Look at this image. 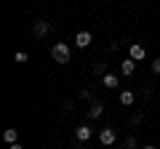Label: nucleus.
Here are the masks:
<instances>
[{"label": "nucleus", "instance_id": "obj_1", "mask_svg": "<svg viewBox=\"0 0 160 149\" xmlns=\"http://www.w3.org/2000/svg\"><path fill=\"white\" fill-rule=\"evenodd\" d=\"M51 56H53V61H59V64H69L72 51H69L67 43H53L51 46Z\"/></svg>", "mask_w": 160, "mask_h": 149}, {"label": "nucleus", "instance_id": "obj_2", "mask_svg": "<svg viewBox=\"0 0 160 149\" xmlns=\"http://www.w3.org/2000/svg\"><path fill=\"white\" fill-rule=\"evenodd\" d=\"M128 59H133V61H144V59H147V48H144L142 43H131V46H128Z\"/></svg>", "mask_w": 160, "mask_h": 149}, {"label": "nucleus", "instance_id": "obj_3", "mask_svg": "<svg viewBox=\"0 0 160 149\" xmlns=\"http://www.w3.org/2000/svg\"><path fill=\"white\" fill-rule=\"evenodd\" d=\"M32 32H35V37H48V32H51V22L38 19V22H35V27H32Z\"/></svg>", "mask_w": 160, "mask_h": 149}, {"label": "nucleus", "instance_id": "obj_4", "mask_svg": "<svg viewBox=\"0 0 160 149\" xmlns=\"http://www.w3.org/2000/svg\"><path fill=\"white\" fill-rule=\"evenodd\" d=\"M99 141H102L104 147H112V144L118 141V133H115L112 128H102V131H99Z\"/></svg>", "mask_w": 160, "mask_h": 149}, {"label": "nucleus", "instance_id": "obj_5", "mask_svg": "<svg viewBox=\"0 0 160 149\" xmlns=\"http://www.w3.org/2000/svg\"><path fill=\"white\" fill-rule=\"evenodd\" d=\"M91 40H93L91 32H86V29H80V32L75 35V46H78V48H88V46H91Z\"/></svg>", "mask_w": 160, "mask_h": 149}, {"label": "nucleus", "instance_id": "obj_6", "mask_svg": "<svg viewBox=\"0 0 160 149\" xmlns=\"http://www.w3.org/2000/svg\"><path fill=\"white\" fill-rule=\"evenodd\" d=\"M93 136V131L88 125H80V128H75V138H78V141H88V138Z\"/></svg>", "mask_w": 160, "mask_h": 149}, {"label": "nucleus", "instance_id": "obj_7", "mask_svg": "<svg viewBox=\"0 0 160 149\" xmlns=\"http://www.w3.org/2000/svg\"><path fill=\"white\" fill-rule=\"evenodd\" d=\"M102 85L104 88H118L120 85V77H118V74H104V77H102Z\"/></svg>", "mask_w": 160, "mask_h": 149}, {"label": "nucleus", "instance_id": "obj_8", "mask_svg": "<svg viewBox=\"0 0 160 149\" xmlns=\"http://www.w3.org/2000/svg\"><path fill=\"white\" fill-rule=\"evenodd\" d=\"M102 112H104V104L102 101H91V109H88V117H102Z\"/></svg>", "mask_w": 160, "mask_h": 149}, {"label": "nucleus", "instance_id": "obj_9", "mask_svg": "<svg viewBox=\"0 0 160 149\" xmlns=\"http://www.w3.org/2000/svg\"><path fill=\"white\" fill-rule=\"evenodd\" d=\"M3 138H6L8 144H16L19 141V131L16 128H6V131H3Z\"/></svg>", "mask_w": 160, "mask_h": 149}, {"label": "nucleus", "instance_id": "obj_10", "mask_svg": "<svg viewBox=\"0 0 160 149\" xmlns=\"http://www.w3.org/2000/svg\"><path fill=\"white\" fill-rule=\"evenodd\" d=\"M120 67H123V74L128 77V74H133V69H136V61H133V59H126Z\"/></svg>", "mask_w": 160, "mask_h": 149}, {"label": "nucleus", "instance_id": "obj_11", "mask_svg": "<svg viewBox=\"0 0 160 149\" xmlns=\"http://www.w3.org/2000/svg\"><path fill=\"white\" fill-rule=\"evenodd\" d=\"M120 104H123V107H131L133 104V93L131 91H120Z\"/></svg>", "mask_w": 160, "mask_h": 149}, {"label": "nucleus", "instance_id": "obj_12", "mask_svg": "<svg viewBox=\"0 0 160 149\" xmlns=\"http://www.w3.org/2000/svg\"><path fill=\"white\" fill-rule=\"evenodd\" d=\"M93 74H96V77H104V74H107V72H104V64H102V61L93 64Z\"/></svg>", "mask_w": 160, "mask_h": 149}, {"label": "nucleus", "instance_id": "obj_13", "mask_svg": "<svg viewBox=\"0 0 160 149\" xmlns=\"http://www.w3.org/2000/svg\"><path fill=\"white\" fill-rule=\"evenodd\" d=\"M13 59H16L19 64H27V59H29V56H27L24 51H16V56H13Z\"/></svg>", "mask_w": 160, "mask_h": 149}, {"label": "nucleus", "instance_id": "obj_14", "mask_svg": "<svg viewBox=\"0 0 160 149\" xmlns=\"http://www.w3.org/2000/svg\"><path fill=\"white\" fill-rule=\"evenodd\" d=\"M126 149H136V138H133V136L126 138Z\"/></svg>", "mask_w": 160, "mask_h": 149}, {"label": "nucleus", "instance_id": "obj_15", "mask_svg": "<svg viewBox=\"0 0 160 149\" xmlns=\"http://www.w3.org/2000/svg\"><path fill=\"white\" fill-rule=\"evenodd\" d=\"M152 72H155V74H160V56H158V59H152Z\"/></svg>", "mask_w": 160, "mask_h": 149}, {"label": "nucleus", "instance_id": "obj_16", "mask_svg": "<svg viewBox=\"0 0 160 149\" xmlns=\"http://www.w3.org/2000/svg\"><path fill=\"white\" fill-rule=\"evenodd\" d=\"M8 149H22V144H19V141L16 144H8Z\"/></svg>", "mask_w": 160, "mask_h": 149}, {"label": "nucleus", "instance_id": "obj_17", "mask_svg": "<svg viewBox=\"0 0 160 149\" xmlns=\"http://www.w3.org/2000/svg\"><path fill=\"white\" fill-rule=\"evenodd\" d=\"M144 149H158V147H144Z\"/></svg>", "mask_w": 160, "mask_h": 149}]
</instances>
